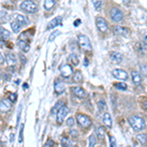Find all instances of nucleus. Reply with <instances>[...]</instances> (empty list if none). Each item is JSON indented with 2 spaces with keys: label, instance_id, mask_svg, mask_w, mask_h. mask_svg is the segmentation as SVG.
I'll use <instances>...</instances> for the list:
<instances>
[{
  "label": "nucleus",
  "instance_id": "obj_13",
  "mask_svg": "<svg viewBox=\"0 0 147 147\" xmlns=\"http://www.w3.org/2000/svg\"><path fill=\"white\" fill-rule=\"evenodd\" d=\"M54 89H55L56 93L61 94L65 91V84L61 80H56L55 84H54Z\"/></svg>",
  "mask_w": 147,
  "mask_h": 147
},
{
  "label": "nucleus",
  "instance_id": "obj_12",
  "mask_svg": "<svg viewBox=\"0 0 147 147\" xmlns=\"http://www.w3.org/2000/svg\"><path fill=\"white\" fill-rule=\"evenodd\" d=\"M72 91H73V93L75 94L77 97H79V98H84V97L85 96L84 89L82 88V87H80V86H74V87H72Z\"/></svg>",
  "mask_w": 147,
  "mask_h": 147
},
{
  "label": "nucleus",
  "instance_id": "obj_34",
  "mask_svg": "<svg viewBox=\"0 0 147 147\" xmlns=\"http://www.w3.org/2000/svg\"><path fill=\"white\" fill-rule=\"evenodd\" d=\"M59 34H60V32H59V30H55V32H53L51 34L50 37H49V39H48V40H49V41H53V40L56 38L57 35H59Z\"/></svg>",
  "mask_w": 147,
  "mask_h": 147
},
{
  "label": "nucleus",
  "instance_id": "obj_51",
  "mask_svg": "<svg viewBox=\"0 0 147 147\" xmlns=\"http://www.w3.org/2000/svg\"><path fill=\"white\" fill-rule=\"evenodd\" d=\"M27 87H28V84H24V88H27Z\"/></svg>",
  "mask_w": 147,
  "mask_h": 147
},
{
  "label": "nucleus",
  "instance_id": "obj_36",
  "mask_svg": "<svg viewBox=\"0 0 147 147\" xmlns=\"http://www.w3.org/2000/svg\"><path fill=\"white\" fill-rule=\"evenodd\" d=\"M24 127H25V125H24V124L21 125L20 136H19V142H23V139H24V136H23V134H24Z\"/></svg>",
  "mask_w": 147,
  "mask_h": 147
},
{
  "label": "nucleus",
  "instance_id": "obj_43",
  "mask_svg": "<svg viewBox=\"0 0 147 147\" xmlns=\"http://www.w3.org/2000/svg\"><path fill=\"white\" fill-rule=\"evenodd\" d=\"M20 58L22 59V63H23V64H25V63H26V60H27V59H26V57H25V56H23V55H20Z\"/></svg>",
  "mask_w": 147,
  "mask_h": 147
},
{
  "label": "nucleus",
  "instance_id": "obj_23",
  "mask_svg": "<svg viewBox=\"0 0 147 147\" xmlns=\"http://www.w3.org/2000/svg\"><path fill=\"white\" fill-rule=\"evenodd\" d=\"M11 28H12V30H13L14 32L18 34V32L21 30V24H19L17 21H15V22L11 23Z\"/></svg>",
  "mask_w": 147,
  "mask_h": 147
},
{
  "label": "nucleus",
  "instance_id": "obj_26",
  "mask_svg": "<svg viewBox=\"0 0 147 147\" xmlns=\"http://www.w3.org/2000/svg\"><path fill=\"white\" fill-rule=\"evenodd\" d=\"M69 61H70L71 63L73 64V65H75V66H78L79 65V58H78V56L76 55V54H72L70 57H69Z\"/></svg>",
  "mask_w": 147,
  "mask_h": 147
},
{
  "label": "nucleus",
  "instance_id": "obj_29",
  "mask_svg": "<svg viewBox=\"0 0 147 147\" xmlns=\"http://www.w3.org/2000/svg\"><path fill=\"white\" fill-rule=\"evenodd\" d=\"M92 3L94 5V8L96 10H99L102 7V5H103V0H92Z\"/></svg>",
  "mask_w": 147,
  "mask_h": 147
},
{
  "label": "nucleus",
  "instance_id": "obj_32",
  "mask_svg": "<svg viewBox=\"0 0 147 147\" xmlns=\"http://www.w3.org/2000/svg\"><path fill=\"white\" fill-rule=\"evenodd\" d=\"M96 144V138H95V136H89V138H88V145L92 147V146H94Z\"/></svg>",
  "mask_w": 147,
  "mask_h": 147
},
{
  "label": "nucleus",
  "instance_id": "obj_42",
  "mask_svg": "<svg viewBox=\"0 0 147 147\" xmlns=\"http://www.w3.org/2000/svg\"><path fill=\"white\" fill-rule=\"evenodd\" d=\"M142 105H143L144 110H146V111H147V100H144L143 102H142Z\"/></svg>",
  "mask_w": 147,
  "mask_h": 147
},
{
  "label": "nucleus",
  "instance_id": "obj_5",
  "mask_svg": "<svg viewBox=\"0 0 147 147\" xmlns=\"http://www.w3.org/2000/svg\"><path fill=\"white\" fill-rule=\"evenodd\" d=\"M110 16L114 22L119 23L123 21V13L118 8H113L110 12Z\"/></svg>",
  "mask_w": 147,
  "mask_h": 147
},
{
  "label": "nucleus",
  "instance_id": "obj_28",
  "mask_svg": "<svg viewBox=\"0 0 147 147\" xmlns=\"http://www.w3.org/2000/svg\"><path fill=\"white\" fill-rule=\"evenodd\" d=\"M74 80L77 82H80L82 80V75L80 73V71H77L74 75Z\"/></svg>",
  "mask_w": 147,
  "mask_h": 147
},
{
  "label": "nucleus",
  "instance_id": "obj_38",
  "mask_svg": "<svg viewBox=\"0 0 147 147\" xmlns=\"http://www.w3.org/2000/svg\"><path fill=\"white\" fill-rule=\"evenodd\" d=\"M54 144V141L52 140V139H48V140H47L45 143H44V146L45 147H49V146H52Z\"/></svg>",
  "mask_w": 147,
  "mask_h": 147
},
{
  "label": "nucleus",
  "instance_id": "obj_24",
  "mask_svg": "<svg viewBox=\"0 0 147 147\" xmlns=\"http://www.w3.org/2000/svg\"><path fill=\"white\" fill-rule=\"evenodd\" d=\"M55 5V1L54 0H45L44 1V8L46 9V10H50L52 9Z\"/></svg>",
  "mask_w": 147,
  "mask_h": 147
},
{
  "label": "nucleus",
  "instance_id": "obj_48",
  "mask_svg": "<svg viewBox=\"0 0 147 147\" xmlns=\"http://www.w3.org/2000/svg\"><path fill=\"white\" fill-rule=\"evenodd\" d=\"M143 40H144V43L146 44L147 45V34L145 35V36H144V38H143Z\"/></svg>",
  "mask_w": 147,
  "mask_h": 147
},
{
  "label": "nucleus",
  "instance_id": "obj_11",
  "mask_svg": "<svg viewBox=\"0 0 147 147\" xmlns=\"http://www.w3.org/2000/svg\"><path fill=\"white\" fill-rule=\"evenodd\" d=\"M11 109V102L8 99H2L0 102V110L1 112H8Z\"/></svg>",
  "mask_w": 147,
  "mask_h": 147
},
{
  "label": "nucleus",
  "instance_id": "obj_31",
  "mask_svg": "<svg viewBox=\"0 0 147 147\" xmlns=\"http://www.w3.org/2000/svg\"><path fill=\"white\" fill-rule=\"evenodd\" d=\"M61 144H62L63 146H73V142L68 138H63L62 140H61Z\"/></svg>",
  "mask_w": 147,
  "mask_h": 147
},
{
  "label": "nucleus",
  "instance_id": "obj_10",
  "mask_svg": "<svg viewBox=\"0 0 147 147\" xmlns=\"http://www.w3.org/2000/svg\"><path fill=\"white\" fill-rule=\"evenodd\" d=\"M113 76L118 80H127V74L125 71L124 70H120V69H117V70L113 71Z\"/></svg>",
  "mask_w": 147,
  "mask_h": 147
},
{
  "label": "nucleus",
  "instance_id": "obj_25",
  "mask_svg": "<svg viewBox=\"0 0 147 147\" xmlns=\"http://www.w3.org/2000/svg\"><path fill=\"white\" fill-rule=\"evenodd\" d=\"M0 34H1V38L2 39L9 38V37H10V35H11L10 32H9L7 30H5V28H0Z\"/></svg>",
  "mask_w": 147,
  "mask_h": 147
},
{
  "label": "nucleus",
  "instance_id": "obj_33",
  "mask_svg": "<svg viewBox=\"0 0 147 147\" xmlns=\"http://www.w3.org/2000/svg\"><path fill=\"white\" fill-rule=\"evenodd\" d=\"M98 107L101 111L104 110V109H106V103L103 99H100V100L98 101Z\"/></svg>",
  "mask_w": 147,
  "mask_h": 147
},
{
  "label": "nucleus",
  "instance_id": "obj_17",
  "mask_svg": "<svg viewBox=\"0 0 147 147\" xmlns=\"http://www.w3.org/2000/svg\"><path fill=\"white\" fill-rule=\"evenodd\" d=\"M136 47L139 54H141V55H147V49L145 47V44H142L141 42H137Z\"/></svg>",
  "mask_w": 147,
  "mask_h": 147
},
{
  "label": "nucleus",
  "instance_id": "obj_50",
  "mask_svg": "<svg viewBox=\"0 0 147 147\" xmlns=\"http://www.w3.org/2000/svg\"><path fill=\"white\" fill-rule=\"evenodd\" d=\"M84 60H85V61H84V65L86 66V65H87V63H88V62H87V59H86V58H85Z\"/></svg>",
  "mask_w": 147,
  "mask_h": 147
},
{
  "label": "nucleus",
  "instance_id": "obj_39",
  "mask_svg": "<svg viewBox=\"0 0 147 147\" xmlns=\"http://www.w3.org/2000/svg\"><path fill=\"white\" fill-rule=\"evenodd\" d=\"M10 100L13 101V102H15L16 100H17V94H16V93H12L11 96H10Z\"/></svg>",
  "mask_w": 147,
  "mask_h": 147
},
{
  "label": "nucleus",
  "instance_id": "obj_15",
  "mask_svg": "<svg viewBox=\"0 0 147 147\" xmlns=\"http://www.w3.org/2000/svg\"><path fill=\"white\" fill-rule=\"evenodd\" d=\"M13 18L15 19V21H17L21 25H28V19H27L25 16L20 15V14H14Z\"/></svg>",
  "mask_w": 147,
  "mask_h": 147
},
{
  "label": "nucleus",
  "instance_id": "obj_46",
  "mask_svg": "<svg viewBox=\"0 0 147 147\" xmlns=\"http://www.w3.org/2000/svg\"><path fill=\"white\" fill-rule=\"evenodd\" d=\"M122 1L124 2V4H125V5H127V4H129V3L130 0H122Z\"/></svg>",
  "mask_w": 147,
  "mask_h": 147
},
{
  "label": "nucleus",
  "instance_id": "obj_21",
  "mask_svg": "<svg viewBox=\"0 0 147 147\" xmlns=\"http://www.w3.org/2000/svg\"><path fill=\"white\" fill-rule=\"evenodd\" d=\"M6 61H7V64L9 66H13L16 64V57L14 54L12 53H9L8 55L6 56Z\"/></svg>",
  "mask_w": 147,
  "mask_h": 147
},
{
  "label": "nucleus",
  "instance_id": "obj_7",
  "mask_svg": "<svg viewBox=\"0 0 147 147\" xmlns=\"http://www.w3.org/2000/svg\"><path fill=\"white\" fill-rule=\"evenodd\" d=\"M113 32L117 35H121V36H127L129 34V30L127 28H122L119 26H116L113 28Z\"/></svg>",
  "mask_w": 147,
  "mask_h": 147
},
{
  "label": "nucleus",
  "instance_id": "obj_1",
  "mask_svg": "<svg viewBox=\"0 0 147 147\" xmlns=\"http://www.w3.org/2000/svg\"><path fill=\"white\" fill-rule=\"evenodd\" d=\"M129 123L134 130H141L145 127V122L141 117L134 115L129 118Z\"/></svg>",
  "mask_w": 147,
  "mask_h": 147
},
{
  "label": "nucleus",
  "instance_id": "obj_6",
  "mask_svg": "<svg viewBox=\"0 0 147 147\" xmlns=\"http://www.w3.org/2000/svg\"><path fill=\"white\" fill-rule=\"evenodd\" d=\"M68 113H69V108L67 106L64 105L63 107L58 111V113H57V123H58V124H62Z\"/></svg>",
  "mask_w": 147,
  "mask_h": 147
},
{
  "label": "nucleus",
  "instance_id": "obj_44",
  "mask_svg": "<svg viewBox=\"0 0 147 147\" xmlns=\"http://www.w3.org/2000/svg\"><path fill=\"white\" fill-rule=\"evenodd\" d=\"M71 134L74 136H78V131L77 130H75V129H73L72 131H71Z\"/></svg>",
  "mask_w": 147,
  "mask_h": 147
},
{
  "label": "nucleus",
  "instance_id": "obj_14",
  "mask_svg": "<svg viewBox=\"0 0 147 147\" xmlns=\"http://www.w3.org/2000/svg\"><path fill=\"white\" fill-rule=\"evenodd\" d=\"M110 58L115 63H121L123 61V56L119 52H115V51L110 52Z\"/></svg>",
  "mask_w": 147,
  "mask_h": 147
},
{
  "label": "nucleus",
  "instance_id": "obj_45",
  "mask_svg": "<svg viewBox=\"0 0 147 147\" xmlns=\"http://www.w3.org/2000/svg\"><path fill=\"white\" fill-rule=\"evenodd\" d=\"M80 24V20H77L75 23H74V25H75V26H79Z\"/></svg>",
  "mask_w": 147,
  "mask_h": 147
},
{
  "label": "nucleus",
  "instance_id": "obj_35",
  "mask_svg": "<svg viewBox=\"0 0 147 147\" xmlns=\"http://www.w3.org/2000/svg\"><path fill=\"white\" fill-rule=\"evenodd\" d=\"M115 86L119 89H123V90H125V89H127V84H122V82H117V84H115Z\"/></svg>",
  "mask_w": 147,
  "mask_h": 147
},
{
  "label": "nucleus",
  "instance_id": "obj_16",
  "mask_svg": "<svg viewBox=\"0 0 147 147\" xmlns=\"http://www.w3.org/2000/svg\"><path fill=\"white\" fill-rule=\"evenodd\" d=\"M62 22V17H56L55 19H53V20L51 21L50 23L47 25V30H51V28H54L55 27L59 25V24H61Z\"/></svg>",
  "mask_w": 147,
  "mask_h": 147
},
{
  "label": "nucleus",
  "instance_id": "obj_47",
  "mask_svg": "<svg viewBox=\"0 0 147 147\" xmlns=\"http://www.w3.org/2000/svg\"><path fill=\"white\" fill-rule=\"evenodd\" d=\"M0 63L3 64V55H2V54L0 55Z\"/></svg>",
  "mask_w": 147,
  "mask_h": 147
},
{
  "label": "nucleus",
  "instance_id": "obj_22",
  "mask_svg": "<svg viewBox=\"0 0 147 147\" xmlns=\"http://www.w3.org/2000/svg\"><path fill=\"white\" fill-rule=\"evenodd\" d=\"M105 134H106V131H105V129H104L103 127H99L96 129V134L99 138L103 139L104 136H105Z\"/></svg>",
  "mask_w": 147,
  "mask_h": 147
},
{
  "label": "nucleus",
  "instance_id": "obj_19",
  "mask_svg": "<svg viewBox=\"0 0 147 147\" xmlns=\"http://www.w3.org/2000/svg\"><path fill=\"white\" fill-rule=\"evenodd\" d=\"M131 77H132V80H134V84H137V85L140 84V82H141V77H140V75H139V74L136 72V71H132Z\"/></svg>",
  "mask_w": 147,
  "mask_h": 147
},
{
  "label": "nucleus",
  "instance_id": "obj_2",
  "mask_svg": "<svg viewBox=\"0 0 147 147\" xmlns=\"http://www.w3.org/2000/svg\"><path fill=\"white\" fill-rule=\"evenodd\" d=\"M79 44H80V48L82 49V51H84V52L91 51L92 47H91L90 40H89V38L86 35H84V34L79 35Z\"/></svg>",
  "mask_w": 147,
  "mask_h": 147
},
{
  "label": "nucleus",
  "instance_id": "obj_30",
  "mask_svg": "<svg viewBox=\"0 0 147 147\" xmlns=\"http://www.w3.org/2000/svg\"><path fill=\"white\" fill-rule=\"evenodd\" d=\"M136 138L138 139L139 141H140L141 144H145L146 142H147V138H146L145 134H138V136H136Z\"/></svg>",
  "mask_w": 147,
  "mask_h": 147
},
{
  "label": "nucleus",
  "instance_id": "obj_9",
  "mask_svg": "<svg viewBox=\"0 0 147 147\" xmlns=\"http://www.w3.org/2000/svg\"><path fill=\"white\" fill-rule=\"evenodd\" d=\"M60 73H61V75H62L64 78H69V77H71V76H72L73 69H72V67H71L70 65L65 64V65H63L62 67L60 68Z\"/></svg>",
  "mask_w": 147,
  "mask_h": 147
},
{
  "label": "nucleus",
  "instance_id": "obj_8",
  "mask_svg": "<svg viewBox=\"0 0 147 147\" xmlns=\"http://www.w3.org/2000/svg\"><path fill=\"white\" fill-rule=\"evenodd\" d=\"M96 26H97V28H98V30L102 32H106V30H108L107 23H106V21L101 17H98L96 19Z\"/></svg>",
  "mask_w": 147,
  "mask_h": 147
},
{
  "label": "nucleus",
  "instance_id": "obj_20",
  "mask_svg": "<svg viewBox=\"0 0 147 147\" xmlns=\"http://www.w3.org/2000/svg\"><path fill=\"white\" fill-rule=\"evenodd\" d=\"M18 46H19V48H20L21 50H23L24 52H28L30 50V45H28L26 41H24V40H20V41L18 42Z\"/></svg>",
  "mask_w": 147,
  "mask_h": 147
},
{
  "label": "nucleus",
  "instance_id": "obj_37",
  "mask_svg": "<svg viewBox=\"0 0 147 147\" xmlns=\"http://www.w3.org/2000/svg\"><path fill=\"white\" fill-rule=\"evenodd\" d=\"M74 124H75V120H74V118H69L67 120V125L69 127H73Z\"/></svg>",
  "mask_w": 147,
  "mask_h": 147
},
{
  "label": "nucleus",
  "instance_id": "obj_18",
  "mask_svg": "<svg viewBox=\"0 0 147 147\" xmlns=\"http://www.w3.org/2000/svg\"><path fill=\"white\" fill-rule=\"evenodd\" d=\"M103 124L108 127H112V118L109 113H105L103 116Z\"/></svg>",
  "mask_w": 147,
  "mask_h": 147
},
{
  "label": "nucleus",
  "instance_id": "obj_4",
  "mask_svg": "<svg viewBox=\"0 0 147 147\" xmlns=\"http://www.w3.org/2000/svg\"><path fill=\"white\" fill-rule=\"evenodd\" d=\"M77 121L82 127H90V125H91L90 118L86 115H84V114H78Z\"/></svg>",
  "mask_w": 147,
  "mask_h": 147
},
{
  "label": "nucleus",
  "instance_id": "obj_27",
  "mask_svg": "<svg viewBox=\"0 0 147 147\" xmlns=\"http://www.w3.org/2000/svg\"><path fill=\"white\" fill-rule=\"evenodd\" d=\"M64 106V104H63V102H58V103H56V105L54 106L53 109H52V111H51V113L52 114H57L58 113V111L60 110L61 108H62Z\"/></svg>",
  "mask_w": 147,
  "mask_h": 147
},
{
  "label": "nucleus",
  "instance_id": "obj_40",
  "mask_svg": "<svg viewBox=\"0 0 147 147\" xmlns=\"http://www.w3.org/2000/svg\"><path fill=\"white\" fill-rule=\"evenodd\" d=\"M110 141H111V146H116V140H115V137L111 136L110 137Z\"/></svg>",
  "mask_w": 147,
  "mask_h": 147
},
{
  "label": "nucleus",
  "instance_id": "obj_41",
  "mask_svg": "<svg viewBox=\"0 0 147 147\" xmlns=\"http://www.w3.org/2000/svg\"><path fill=\"white\" fill-rule=\"evenodd\" d=\"M6 15H7L6 12H3V11L1 12V21L2 22H4V17L6 18Z\"/></svg>",
  "mask_w": 147,
  "mask_h": 147
},
{
  "label": "nucleus",
  "instance_id": "obj_3",
  "mask_svg": "<svg viewBox=\"0 0 147 147\" xmlns=\"http://www.w3.org/2000/svg\"><path fill=\"white\" fill-rule=\"evenodd\" d=\"M21 8L24 11L28 12V13L34 14L37 11V5L32 0H25L22 4H21Z\"/></svg>",
  "mask_w": 147,
  "mask_h": 147
},
{
  "label": "nucleus",
  "instance_id": "obj_49",
  "mask_svg": "<svg viewBox=\"0 0 147 147\" xmlns=\"http://www.w3.org/2000/svg\"><path fill=\"white\" fill-rule=\"evenodd\" d=\"M11 142H13V140H14V134H11Z\"/></svg>",
  "mask_w": 147,
  "mask_h": 147
}]
</instances>
